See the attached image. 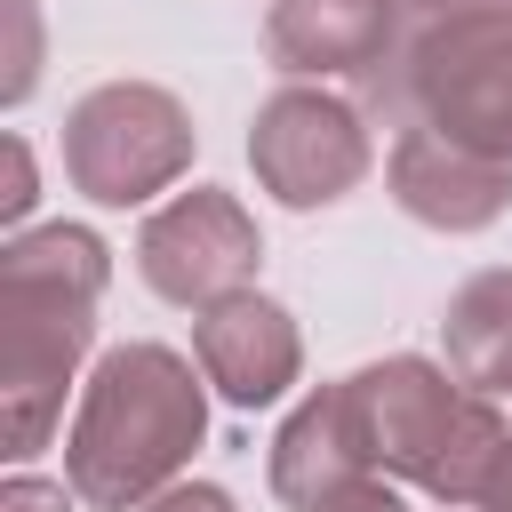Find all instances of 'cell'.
I'll list each match as a JSON object with an SVG mask.
<instances>
[{
  "label": "cell",
  "instance_id": "obj_14",
  "mask_svg": "<svg viewBox=\"0 0 512 512\" xmlns=\"http://www.w3.org/2000/svg\"><path fill=\"white\" fill-rule=\"evenodd\" d=\"M32 200H40V176H32V144H24V136H0V224H8V232H24Z\"/></svg>",
  "mask_w": 512,
  "mask_h": 512
},
{
  "label": "cell",
  "instance_id": "obj_11",
  "mask_svg": "<svg viewBox=\"0 0 512 512\" xmlns=\"http://www.w3.org/2000/svg\"><path fill=\"white\" fill-rule=\"evenodd\" d=\"M352 472H368V464H360V440H352V416H344V384H320L272 432V496L288 512H312Z\"/></svg>",
  "mask_w": 512,
  "mask_h": 512
},
{
  "label": "cell",
  "instance_id": "obj_2",
  "mask_svg": "<svg viewBox=\"0 0 512 512\" xmlns=\"http://www.w3.org/2000/svg\"><path fill=\"white\" fill-rule=\"evenodd\" d=\"M208 440V376L168 344H112L72 408L64 480L88 512H136L184 480L192 448Z\"/></svg>",
  "mask_w": 512,
  "mask_h": 512
},
{
  "label": "cell",
  "instance_id": "obj_10",
  "mask_svg": "<svg viewBox=\"0 0 512 512\" xmlns=\"http://www.w3.org/2000/svg\"><path fill=\"white\" fill-rule=\"evenodd\" d=\"M384 184L400 200V216L432 224V232H488L504 208H512V168L504 160H480L432 128H400L392 152H384Z\"/></svg>",
  "mask_w": 512,
  "mask_h": 512
},
{
  "label": "cell",
  "instance_id": "obj_13",
  "mask_svg": "<svg viewBox=\"0 0 512 512\" xmlns=\"http://www.w3.org/2000/svg\"><path fill=\"white\" fill-rule=\"evenodd\" d=\"M0 24H8V72H0V104L16 112V104L40 88V0H0Z\"/></svg>",
  "mask_w": 512,
  "mask_h": 512
},
{
  "label": "cell",
  "instance_id": "obj_7",
  "mask_svg": "<svg viewBox=\"0 0 512 512\" xmlns=\"http://www.w3.org/2000/svg\"><path fill=\"white\" fill-rule=\"evenodd\" d=\"M256 264H264V232L240 208V192H224V184H192V192L160 200L136 232L144 288L184 312H208V304L256 288Z\"/></svg>",
  "mask_w": 512,
  "mask_h": 512
},
{
  "label": "cell",
  "instance_id": "obj_19",
  "mask_svg": "<svg viewBox=\"0 0 512 512\" xmlns=\"http://www.w3.org/2000/svg\"><path fill=\"white\" fill-rule=\"evenodd\" d=\"M400 8H416V16H456V8H488V0H400Z\"/></svg>",
  "mask_w": 512,
  "mask_h": 512
},
{
  "label": "cell",
  "instance_id": "obj_12",
  "mask_svg": "<svg viewBox=\"0 0 512 512\" xmlns=\"http://www.w3.org/2000/svg\"><path fill=\"white\" fill-rule=\"evenodd\" d=\"M440 352H448V376L504 400L512 392V264H488L472 272L448 312H440Z\"/></svg>",
  "mask_w": 512,
  "mask_h": 512
},
{
  "label": "cell",
  "instance_id": "obj_17",
  "mask_svg": "<svg viewBox=\"0 0 512 512\" xmlns=\"http://www.w3.org/2000/svg\"><path fill=\"white\" fill-rule=\"evenodd\" d=\"M136 512H240V504H232V488H216V480H176V488H160V496L136 504Z\"/></svg>",
  "mask_w": 512,
  "mask_h": 512
},
{
  "label": "cell",
  "instance_id": "obj_16",
  "mask_svg": "<svg viewBox=\"0 0 512 512\" xmlns=\"http://www.w3.org/2000/svg\"><path fill=\"white\" fill-rule=\"evenodd\" d=\"M72 480H40V472H8L0 488V512H72Z\"/></svg>",
  "mask_w": 512,
  "mask_h": 512
},
{
  "label": "cell",
  "instance_id": "obj_18",
  "mask_svg": "<svg viewBox=\"0 0 512 512\" xmlns=\"http://www.w3.org/2000/svg\"><path fill=\"white\" fill-rule=\"evenodd\" d=\"M480 512H512V440H504V456H496V472L480 488Z\"/></svg>",
  "mask_w": 512,
  "mask_h": 512
},
{
  "label": "cell",
  "instance_id": "obj_5",
  "mask_svg": "<svg viewBox=\"0 0 512 512\" xmlns=\"http://www.w3.org/2000/svg\"><path fill=\"white\" fill-rule=\"evenodd\" d=\"M192 152L200 128L160 80H104L64 112V184L96 208H144L176 192Z\"/></svg>",
  "mask_w": 512,
  "mask_h": 512
},
{
  "label": "cell",
  "instance_id": "obj_3",
  "mask_svg": "<svg viewBox=\"0 0 512 512\" xmlns=\"http://www.w3.org/2000/svg\"><path fill=\"white\" fill-rule=\"evenodd\" d=\"M336 384H344V416H352L368 472L424 488L432 504H480V488L512 440V424L496 416L488 392L456 384L448 360H424V352L368 360Z\"/></svg>",
  "mask_w": 512,
  "mask_h": 512
},
{
  "label": "cell",
  "instance_id": "obj_9",
  "mask_svg": "<svg viewBox=\"0 0 512 512\" xmlns=\"http://www.w3.org/2000/svg\"><path fill=\"white\" fill-rule=\"evenodd\" d=\"M192 360H200V376H208L216 400H232V408L256 416V408L288 400V384L304 376V336H296L288 304L240 288V296L192 312Z\"/></svg>",
  "mask_w": 512,
  "mask_h": 512
},
{
  "label": "cell",
  "instance_id": "obj_15",
  "mask_svg": "<svg viewBox=\"0 0 512 512\" xmlns=\"http://www.w3.org/2000/svg\"><path fill=\"white\" fill-rule=\"evenodd\" d=\"M312 512H416V504L400 496V480H384V472H352V480L328 488Z\"/></svg>",
  "mask_w": 512,
  "mask_h": 512
},
{
  "label": "cell",
  "instance_id": "obj_20",
  "mask_svg": "<svg viewBox=\"0 0 512 512\" xmlns=\"http://www.w3.org/2000/svg\"><path fill=\"white\" fill-rule=\"evenodd\" d=\"M440 512H480V504H440Z\"/></svg>",
  "mask_w": 512,
  "mask_h": 512
},
{
  "label": "cell",
  "instance_id": "obj_1",
  "mask_svg": "<svg viewBox=\"0 0 512 512\" xmlns=\"http://www.w3.org/2000/svg\"><path fill=\"white\" fill-rule=\"evenodd\" d=\"M112 248L88 224H24L0 240V448L24 472L64 424V392L96 344Z\"/></svg>",
  "mask_w": 512,
  "mask_h": 512
},
{
  "label": "cell",
  "instance_id": "obj_6",
  "mask_svg": "<svg viewBox=\"0 0 512 512\" xmlns=\"http://www.w3.org/2000/svg\"><path fill=\"white\" fill-rule=\"evenodd\" d=\"M248 168H256V192H272L280 208L312 216V208H336L344 192L368 184L376 168V136H368V112L336 88H312V80H288L256 104L248 120Z\"/></svg>",
  "mask_w": 512,
  "mask_h": 512
},
{
  "label": "cell",
  "instance_id": "obj_21",
  "mask_svg": "<svg viewBox=\"0 0 512 512\" xmlns=\"http://www.w3.org/2000/svg\"><path fill=\"white\" fill-rule=\"evenodd\" d=\"M496 8H504V16H512V0H496Z\"/></svg>",
  "mask_w": 512,
  "mask_h": 512
},
{
  "label": "cell",
  "instance_id": "obj_8",
  "mask_svg": "<svg viewBox=\"0 0 512 512\" xmlns=\"http://www.w3.org/2000/svg\"><path fill=\"white\" fill-rule=\"evenodd\" d=\"M400 16H408L400 0H272L264 56H272V72L312 80V88H328V80H376L400 56V40H408Z\"/></svg>",
  "mask_w": 512,
  "mask_h": 512
},
{
  "label": "cell",
  "instance_id": "obj_4",
  "mask_svg": "<svg viewBox=\"0 0 512 512\" xmlns=\"http://www.w3.org/2000/svg\"><path fill=\"white\" fill-rule=\"evenodd\" d=\"M368 96L400 112V128H432L512 168V16L496 0L456 16H416L400 56L368 80Z\"/></svg>",
  "mask_w": 512,
  "mask_h": 512
}]
</instances>
